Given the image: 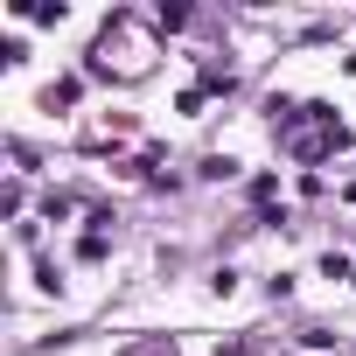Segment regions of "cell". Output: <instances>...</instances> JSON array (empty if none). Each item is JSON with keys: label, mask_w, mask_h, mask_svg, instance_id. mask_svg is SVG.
Listing matches in <instances>:
<instances>
[{"label": "cell", "mask_w": 356, "mask_h": 356, "mask_svg": "<svg viewBox=\"0 0 356 356\" xmlns=\"http://www.w3.org/2000/svg\"><path fill=\"white\" fill-rule=\"evenodd\" d=\"M217 356H259L252 342H217Z\"/></svg>", "instance_id": "2"}, {"label": "cell", "mask_w": 356, "mask_h": 356, "mask_svg": "<svg viewBox=\"0 0 356 356\" xmlns=\"http://www.w3.org/2000/svg\"><path fill=\"white\" fill-rule=\"evenodd\" d=\"M273 126H280V147L293 161H321L342 147V119L328 105H273Z\"/></svg>", "instance_id": "1"}]
</instances>
